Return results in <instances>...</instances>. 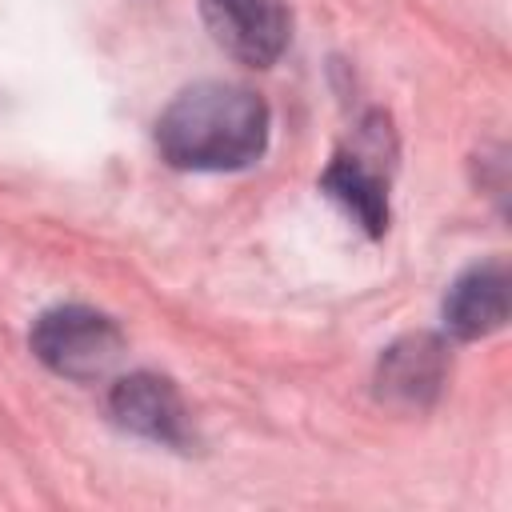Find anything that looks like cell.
<instances>
[{"label":"cell","instance_id":"6da1fadb","mask_svg":"<svg viewBox=\"0 0 512 512\" xmlns=\"http://www.w3.org/2000/svg\"><path fill=\"white\" fill-rule=\"evenodd\" d=\"M268 104L228 80L188 84L156 120V148L180 172H240L268 148Z\"/></svg>","mask_w":512,"mask_h":512},{"label":"cell","instance_id":"52a82bcc","mask_svg":"<svg viewBox=\"0 0 512 512\" xmlns=\"http://www.w3.org/2000/svg\"><path fill=\"white\" fill-rule=\"evenodd\" d=\"M320 188L368 232L384 236L388 228V180L364 152H336L320 176Z\"/></svg>","mask_w":512,"mask_h":512},{"label":"cell","instance_id":"8992f818","mask_svg":"<svg viewBox=\"0 0 512 512\" xmlns=\"http://www.w3.org/2000/svg\"><path fill=\"white\" fill-rule=\"evenodd\" d=\"M508 320V268L504 260L472 264L444 296V328L456 340H480Z\"/></svg>","mask_w":512,"mask_h":512},{"label":"cell","instance_id":"277c9868","mask_svg":"<svg viewBox=\"0 0 512 512\" xmlns=\"http://www.w3.org/2000/svg\"><path fill=\"white\" fill-rule=\"evenodd\" d=\"M108 416L152 444L188 448V412L176 384L160 372H128L108 392Z\"/></svg>","mask_w":512,"mask_h":512},{"label":"cell","instance_id":"3957f363","mask_svg":"<svg viewBox=\"0 0 512 512\" xmlns=\"http://www.w3.org/2000/svg\"><path fill=\"white\" fill-rule=\"evenodd\" d=\"M212 40L240 64L268 68L284 56L292 16L284 0H200Z\"/></svg>","mask_w":512,"mask_h":512},{"label":"cell","instance_id":"7a4b0ae2","mask_svg":"<svg viewBox=\"0 0 512 512\" xmlns=\"http://www.w3.org/2000/svg\"><path fill=\"white\" fill-rule=\"evenodd\" d=\"M28 344L44 368L68 380H100L124 352V332L112 316L88 304H56L36 316Z\"/></svg>","mask_w":512,"mask_h":512},{"label":"cell","instance_id":"5b68a950","mask_svg":"<svg viewBox=\"0 0 512 512\" xmlns=\"http://www.w3.org/2000/svg\"><path fill=\"white\" fill-rule=\"evenodd\" d=\"M448 376V348L432 332L392 340L376 360V396L392 408H428Z\"/></svg>","mask_w":512,"mask_h":512}]
</instances>
